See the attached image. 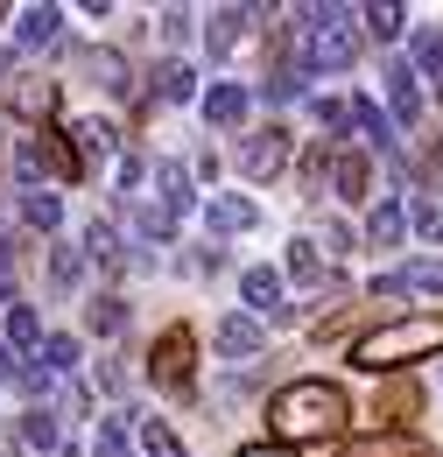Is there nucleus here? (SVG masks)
Segmentation results:
<instances>
[{
    "instance_id": "1",
    "label": "nucleus",
    "mask_w": 443,
    "mask_h": 457,
    "mask_svg": "<svg viewBox=\"0 0 443 457\" xmlns=\"http://www.w3.org/2000/svg\"><path fill=\"white\" fill-rule=\"evenodd\" d=\"M345 415H352V401H345V387H331V380H296V387H281V395L268 401V422H275V436L288 451H303V444H317V436H338Z\"/></svg>"
},
{
    "instance_id": "2",
    "label": "nucleus",
    "mask_w": 443,
    "mask_h": 457,
    "mask_svg": "<svg viewBox=\"0 0 443 457\" xmlns=\"http://www.w3.org/2000/svg\"><path fill=\"white\" fill-rule=\"evenodd\" d=\"M422 352H443V310L394 317V324H380V331L352 338V366H366V373H394V366H408V359H422Z\"/></svg>"
},
{
    "instance_id": "3",
    "label": "nucleus",
    "mask_w": 443,
    "mask_h": 457,
    "mask_svg": "<svg viewBox=\"0 0 443 457\" xmlns=\"http://www.w3.org/2000/svg\"><path fill=\"white\" fill-rule=\"evenodd\" d=\"M359 57V29H352V7H310V71H345Z\"/></svg>"
},
{
    "instance_id": "4",
    "label": "nucleus",
    "mask_w": 443,
    "mask_h": 457,
    "mask_svg": "<svg viewBox=\"0 0 443 457\" xmlns=\"http://www.w3.org/2000/svg\"><path fill=\"white\" fill-rule=\"evenodd\" d=\"M190 373H197V338L183 324H169L163 338H155V352H148V380L163 395H190Z\"/></svg>"
},
{
    "instance_id": "5",
    "label": "nucleus",
    "mask_w": 443,
    "mask_h": 457,
    "mask_svg": "<svg viewBox=\"0 0 443 457\" xmlns=\"http://www.w3.org/2000/svg\"><path fill=\"white\" fill-rule=\"evenodd\" d=\"M281 170H288V134H281V127L239 141V176H247V183H268V176H281Z\"/></svg>"
},
{
    "instance_id": "6",
    "label": "nucleus",
    "mask_w": 443,
    "mask_h": 457,
    "mask_svg": "<svg viewBox=\"0 0 443 457\" xmlns=\"http://www.w3.org/2000/svg\"><path fill=\"white\" fill-rule=\"evenodd\" d=\"M338 457H437L422 436H408V429H388V436H345Z\"/></svg>"
},
{
    "instance_id": "7",
    "label": "nucleus",
    "mask_w": 443,
    "mask_h": 457,
    "mask_svg": "<svg viewBox=\"0 0 443 457\" xmlns=\"http://www.w3.org/2000/svg\"><path fill=\"white\" fill-rule=\"evenodd\" d=\"M443 295V261H408V268H394V275H380L373 282V295Z\"/></svg>"
},
{
    "instance_id": "8",
    "label": "nucleus",
    "mask_w": 443,
    "mask_h": 457,
    "mask_svg": "<svg viewBox=\"0 0 443 457\" xmlns=\"http://www.w3.org/2000/svg\"><path fill=\"white\" fill-rule=\"evenodd\" d=\"M247 29H254V14H247V7H219V14H212V29H205V50L225 63L239 43H247Z\"/></svg>"
},
{
    "instance_id": "9",
    "label": "nucleus",
    "mask_w": 443,
    "mask_h": 457,
    "mask_svg": "<svg viewBox=\"0 0 443 457\" xmlns=\"http://www.w3.org/2000/svg\"><path fill=\"white\" fill-rule=\"evenodd\" d=\"M36 148H43V162H50V170L63 176V183H78V176H85V155H78V141H71V127H50V134H43Z\"/></svg>"
},
{
    "instance_id": "10",
    "label": "nucleus",
    "mask_w": 443,
    "mask_h": 457,
    "mask_svg": "<svg viewBox=\"0 0 443 457\" xmlns=\"http://www.w3.org/2000/svg\"><path fill=\"white\" fill-rule=\"evenodd\" d=\"M380 415H388L394 429L415 422V415H422V380H415V373H408V380H388V387H380Z\"/></svg>"
},
{
    "instance_id": "11",
    "label": "nucleus",
    "mask_w": 443,
    "mask_h": 457,
    "mask_svg": "<svg viewBox=\"0 0 443 457\" xmlns=\"http://www.w3.org/2000/svg\"><path fill=\"white\" fill-rule=\"evenodd\" d=\"M261 345H268V331H261L254 317H225V324H219V352H225V359H254Z\"/></svg>"
},
{
    "instance_id": "12",
    "label": "nucleus",
    "mask_w": 443,
    "mask_h": 457,
    "mask_svg": "<svg viewBox=\"0 0 443 457\" xmlns=\"http://www.w3.org/2000/svg\"><path fill=\"white\" fill-rule=\"evenodd\" d=\"M324 176H331V190L338 197H366V155H352V148H345V155H324Z\"/></svg>"
},
{
    "instance_id": "13",
    "label": "nucleus",
    "mask_w": 443,
    "mask_h": 457,
    "mask_svg": "<svg viewBox=\"0 0 443 457\" xmlns=\"http://www.w3.org/2000/svg\"><path fill=\"white\" fill-rule=\"evenodd\" d=\"M56 29H63V14H56V7H29V14L14 21V43H21V50H50Z\"/></svg>"
},
{
    "instance_id": "14",
    "label": "nucleus",
    "mask_w": 443,
    "mask_h": 457,
    "mask_svg": "<svg viewBox=\"0 0 443 457\" xmlns=\"http://www.w3.org/2000/svg\"><path fill=\"white\" fill-rule=\"evenodd\" d=\"M14 113L21 120H50L56 113V78H21V85H14Z\"/></svg>"
},
{
    "instance_id": "15",
    "label": "nucleus",
    "mask_w": 443,
    "mask_h": 457,
    "mask_svg": "<svg viewBox=\"0 0 443 457\" xmlns=\"http://www.w3.org/2000/svg\"><path fill=\"white\" fill-rule=\"evenodd\" d=\"M388 99H394V120H401V127H415L422 99H415V71H408V57L388 63Z\"/></svg>"
},
{
    "instance_id": "16",
    "label": "nucleus",
    "mask_w": 443,
    "mask_h": 457,
    "mask_svg": "<svg viewBox=\"0 0 443 457\" xmlns=\"http://www.w3.org/2000/svg\"><path fill=\"white\" fill-rule=\"evenodd\" d=\"M155 99H169V106H190V99H197V71L169 57L163 71H155Z\"/></svg>"
},
{
    "instance_id": "17",
    "label": "nucleus",
    "mask_w": 443,
    "mask_h": 457,
    "mask_svg": "<svg viewBox=\"0 0 443 457\" xmlns=\"http://www.w3.org/2000/svg\"><path fill=\"white\" fill-rule=\"evenodd\" d=\"M21 444H29V451H43V457L63 444V429H56V408H29V415H21Z\"/></svg>"
},
{
    "instance_id": "18",
    "label": "nucleus",
    "mask_w": 443,
    "mask_h": 457,
    "mask_svg": "<svg viewBox=\"0 0 443 457\" xmlns=\"http://www.w3.org/2000/svg\"><path fill=\"white\" fill-rule=\"evenodd\" d=\"M71 134H78V155H85V162H99V155H113V148H120L113 120H78Z\"/></svg>"
},
{
    "instance_id": "19",
    "label": "nucleus",
    "mask_w": 443,
    "mask_h": 457,
    "mask_svg": "<svg viewBox=\"0 0 443 457\" xmlns=\"http://www.w3.org/2000/svg\"><path fill=\"white\" fill-rule=\"evenodd\" d=\"M205 113H212V127H239V120H247V92H239V85H212Z\"/></svg>"
},
{
    "instance_id": "20",
    "label": "nucleus",
    "mask_w": 443,
    "mask_h": 457,
    "mask_svg": "<svg viewBox=\"0 0 443 457\" xmlns=\"http://www.w3.org/2000/svg\"><path fill=\"white\" fill-rule=\"evenodd\" d=\"M21 219H29L36 232H56V226H63V204H56V190H29V197H21Z\"/></svg>"
},
{
    "instance_id": "21",
    "label": "nucleus",
    "mask_w": 443,
    "mask_h": 457,
    "mask_svg": "<svg viewBox=\"0 0 443 457\" xmlns=\"http://www.w3.org/2000/svg\"><path fill=\"white\" fill-rule=\"evenodd\" d=\"M239 295H247V303H261V310H281L275 295H281V275L275 268H247V275H239Z\"/></svg>"
},
{
    "instance_id": "22",
    "label": "nucleus",
    "mask_w": 443,
    "mask_h": 457,
    "mask_svg": "<svg viewBox=\"0 0 443 457\" xmlns=\"http://www.w3.org/2000/svg\"><path fill=\"white\" fill-rule=\"evenodd\" d=\"M254 226V204H247V197H219V204H212V232H219V239H232V232H247Z\"/></svg>"
},
{
    "instance_id": "23",
    "label": "nucleus",
    "mask_w": 443,
    "mask_h": 457,
    "mask_svg": "<svg viewBox=\"0 0 443 457\" xmlns=\"http://www.w3.org/2000/svg\"><path fill=\"white\" fill-rule=\"evenodd\" d=\"M408 71H415V78H437V71H443V29H422V36H415Z\"/></svg>"
},
{
    "instance_id": "24",
    "label": "nucleus",
    "mask_w": 443,
    "mask_h": 457,
    "mask_svg": "<svg viewBox=\"0 0 443 457\" xmlns=\"http://www.w3.org/2000/svg\"><path fill=\"white\" fill-rule=\"evenodd\" d=\"M401 232H408V204H380V212L366 219V239H373V246H394Z\"/></svg>"
},
{
    "instance_id": "25",
    "label": "nucleus",
    "mask_w": 443,
    "mask_h": 457,
    "mask_svg": "<svg viewBox=\"0 0 443 457\" xmlns=\"http://www.w3.org/2000/svg\"><path fill=\"white\" fill-rule=\"evenodd\" d=\"M7 345H14V352L43 345V324H36V310H29V303H7Z\"/></svg>"
},
{
    "instance_id": "26",
    "label": "nucleus",
    "mask_w": 443,
    "mask_h": 457,
    "mask_svg": "<svg viewBox=\"0 0 443 457\" xmlns=\"http://www.w3.org/2000/svg\"><path fill=\"white\" fill-rule=\"evenodd\" d=\"M155 183H163V204L183 219V212H190V176L176 170V162H163V170H155Z\"/></svg>"
},
{
    "instance_id": "27",
    "label": "nucleus",
    "mask_w": 443,
    "mask_h": 457,
    "mask_svg": "<svg viewBox=\"0 0 443 457\" xmlns=\"http://www.w3.org/2000/svg\"><path fill=\"white\" fill-rule=\"evenodd\" d=\"M85 246H92V261H99V268H120V253H127V246H120V232H113L106 219L85 232Z\"/></svg>"
},
{
    "instance_id": "28",
    "label": "nucleus",
    "mask_w": 443,
    "mask_h": 457,
    "mask_svg": "<svg viewBox=\"0 0 443 457\" xmlns=\"http://www.w3.org/2000/svg\"><path fill=\"white\" fill-rule=\"evenodd\" d=\"M85 71H92L99 85H127V57H120V50H85Z\"/></svg>"
},
{
    "instance_id": "29",
    "label": "nucleus",
    "mask_w": 443,
    "mask_h": 457,
    "mask_svg": "<svg viewBox=\"0 0 443 457\" xmlns=\"http://www.w3.org/2000/svg\"><path fill=\"white\" fill-rule=\"evenodd\" d=\"M120 324H127V303H120V295H92V331H99V338H113Z\"/></svg>"
},
{
    "instance_id": "30",
    "label": "nucleus",
    "mask_w": 443,
    "mask_h": 457,
    "mask_svg": "<svg viewBox=\"0 0 443 457\" xmlns=\"http://www.w3.org/2000/svg\"><path fill=\"white\" fill-rule=\"evenodd\" d=\"M141 451H148V457H183V444H176L169 422H141Z\"/></svg>"
},
{
    "instance_id": "31",
    "label": "nucleus",
    "mask_w": 443,
    "mask_h": 457,
    "mask_svg": "<svg viewBox=\"0 0 443 457\" xmlns=\"http://www.w3.org/2000/svg\"><path fill=\"white\" fill-rule=\"evenodd\" d=\"M359 21H366L373 36H401V7H394V0H373V7H359Z\"/></svg>"
},
{
    "instance_id": "32",
    "label": "nucleus",
    "mask_w": 443,
    "mask_h": 457,
    "mask_svg": "<svg viewBox=\"0 0 443 457\" xmlns=\"http://www.w3.org/2000/svg\"><path fill=\"white\" fill-rule=\"evenodd\" d=\"M134 415V408H127ZM127 415H113L106 429H99V444H92V457H127Z\"/></svg>"
},
{
    "instance_id": "33",
    "label": "nucleus",
    "mask_w": 443,
    "mask_h": 457,
    "mask_svg": "<svg viewBox=\"0 0 443 457\" xmlns=\"http://www.w3.org/2000/svg\"><path fill=\"white\" fill-rule=\"evenodd\" d=\"M43 366H50V373H71V366H78V345L71 338H43Z\"/></svg>"
},
{
    "instance_id": "34",
    "label": "nucleus",
    "mask_w": 443,
    "mask_h": 457,
    "mask_svg": "<svg viewBox=\"0 0 443 457\" xmlns=\"http://www.w3.org/2000/svg\"><path fill=\"white\" fill-rule=\"evenodd\" d=\"M78 268H85V261H78L71 246H56V261H50V282H56V288H71V282H78Z\"/></svg>"
},
{
    "instance_id": "35",
    "label": "nucleus",
    "mask_w": 443,
    "mask_h": 457,
    "mask_svg": "<svg viewBox=\"0 0 443 457\" xmlns=\"http://www.w3.org/2000/svg\"><path fill=\"white\" fill-rule=\"evenodd\" d=\"M288 275H296V282H310V275H317V253H310V239H296V246H288Z\"/></svg>"
},
{
    "instance_id": "36",
    "label": "nucleus",
    "mask_w": 443,
    "mask_h": 457,
    "mask_svg": "<svg viewBox=\"0 0 443 457\" xmlns=\"http://www.w3.org/2000/svg\"><path fill=\"white\" fill-rule=\"evenodd\" d=\"M14 380H21L29 395H50V366H43V359H29V366H14Z\"/></svg>"
},
{
    "instance_id": "37",
    "label": "nucleus",
    "mask_w": 443,
    "mask_h": 457,
    "mask_svg": "<svg viewBox=\"0 0 443 457\" xmlns=\"http://www.w3.org/2000/svg\"><path fill=\"white\" fill-rule=\"evenodd\" d=\"M183 36H190V14H183V7H169V14H163V43H183Z\"/></svg>"
},
{
    "instance_id": "38",
    "label": "nucleus",
    "mask_w": 443,
    "mask_h": 457,
    "mask_svg": "<svg viewBox=\"0 0 443 457\" xmlns=\"http://www.w3.org/2000/svg\"><path fill=\"white\" fill-rule=\"evenodd\" d=\"M141 176H148V155H120V190H134Z\"/></svg>"
},
{
    "instance_id": "39",
    "label": "nucleus",
    "mask_w": 443,
    "mask_h": 457,
    "mask_svg": "<svg viewBox=\"0 0 443 457\" xmlns=\"http://www.w3.org/2000/svg\"><path fill=\"white\" fill-rule=\"evenodd\" d=\"M239 457H303V451H288V444H247Z\"/></svg>"
},
{
    "instance_id": "40",
    "label": "nucleus",
    "mask_w": 443,
    "mask_h": 457,
    "mask_svg": "<svg viewBox=\"0 0 443 457\" xmlns=\"http://www.w3.org/2000/svg\"><path fill=\"white\" fill-rule=\"evenodd\" d=\"M415 226L430 232V239H443V219H437V212H415Z\"/></svg>"
},
{
    "instance_id": "41",
    "label": "nucleus",
    "mask_w": 443,
    "mask_h": 457,
    "mask_svg": "<svg viewBox=\"0 0 443 457\" xmlns=\"http://www.w3.org/2000/svg\"><path fill=\"white\" fill-rule=\"evenodd\" d=\"M7 295H14V275H7V261H0V310H7Z\"/></svg>"
},
{
    "instance_id": "42",
    "label": "nucleus",
    "mask_w": 443,
    "mask_h": 457,
    "mask_svg": "<svg viewBox=\"0 0 443 457\" xmlns=\"http://www.w3.org/2000/svg\"><path fill=\"white\" fill-rule=\"evenodd\" d=\"M7 373H14V352H7V345H0V380H7Z\"/></svg>"
},
{
    "instance_id": "43",
    "label": "nucleus",
    "mask_w": 443,
    "mask_h": 457,
    "mask_svg": "<svg viewBox=\"0 0 443 457\" xmlns=\"http://www.w3.org/2000/svg\"><path fill=\"white\" fill-rule=\"evenodd\" d=\"M0 261H7V232H0Z\"/></svg>"
}]
</instances>
